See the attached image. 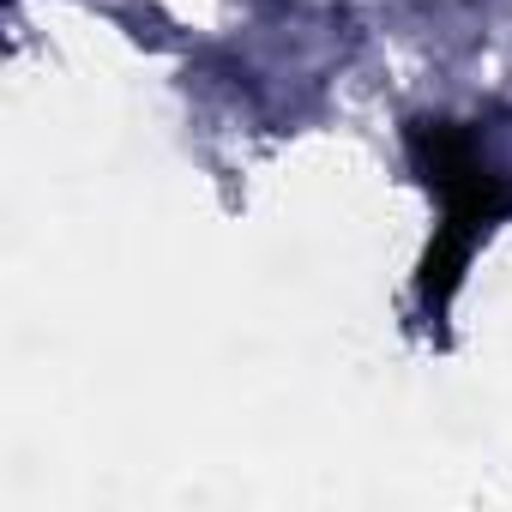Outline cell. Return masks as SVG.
Listing matches in <instances>:
<instances>
[{"instance_id": "6da1fadb", "label": "cell", "mask_w": 512, "mask_h": 512, "mask_svg": "<svg viewBox=\"0 0 512 512\" xmlns=\"http://www.w3.org/2000/svg\"><path fill=\"white\" fill-rule=\"evenodd\" d=\"M410 157L422 169V181L440 193V229L422 253V308L428 314H446L452 290L464 284V266H470V253L476 241L512 211V187L488 169L482 145L470 127L458 121H410Z\"/></svg>"}]
</instances>
